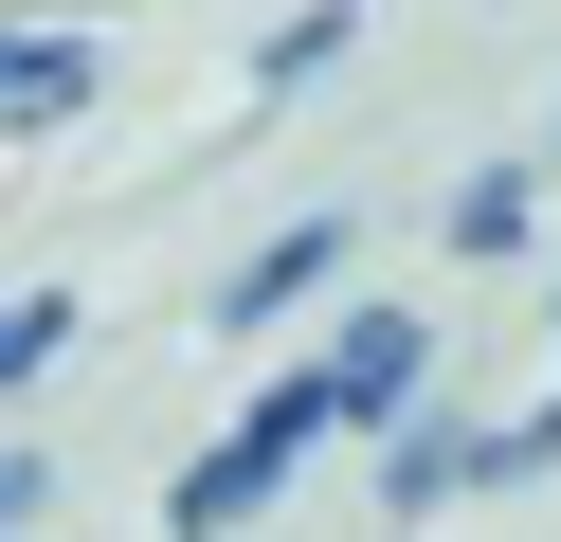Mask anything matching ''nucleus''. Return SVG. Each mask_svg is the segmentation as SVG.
<instances>
[{
	"mask_svg": "<svg viewBox=\"0 0 561 542\" xmlns=\"http://www.w3.org/2000/svg\"><path fill=\"white\" fill-rule=\"evenodd\" d=\"M327 434H344V416H327V361H308V380H272V397H254V416H236V434H218V452H199V470H182V488H163V524H182V542H236V524H254V506H272V488H290V470H308V452H327Z\"/></svg>",
	"mask_w": 561,
	"mask_h": 542,
	"instance_id": "1",
	"label": "nucleus"
},
{
	"mask_svg": "<svg viewBox=\"0 0 561 542\" xmlns=\"http://www.w3.org/2000/svg\"><path fill=\"white\" fill-rule=\"evenodd\" d=\"M55 344H73V289H19V308H0V397L37 380V361H55Z\"/></svg>",
	"mask_w": 561,
	"mask_h": 542,
	"instance_id": "6",
	"label": "nucleus"
},
{
	"mask_svg": "<svg viewBox=\"0 0 561 542\" xmlns=\"http://www.w3.org/2000/svg\"><path fill=\"white\" fill-rule=\"evenodd\" d=\"M525 199H543V163H471L453 181V253H525Z\"/></svg>",
	"mask_w": 561,
	"mask_h": 542,
	"instance_id": "4",
	"label": "nucleus"
},
{
	"mask_svg": "<svg viewBox=\"0 0 561 542\" xmlns=\"http://www.w3.org/2000/svg\"><path fill=\"white\" fill-rule=\"evenodd\" d=\"M0 91H19V108H73L91 91V36H0Z\"/></svg>",
	"mask_w": 561,
	"mask_h": 542,
	"instance_id": "5",
	"label": "nucleus"
},
{
	"mask_svg": "<svg viewBox=\"0 0 561 542\" xmlns=\"http://www.w3.org/2000/svg\"><path fill=\"white\" fill-rule=\"evenodd\" d=\"M543 452H561V397H543L525 434H489V470H543Z\"/></svg>",
	"mask_w": 561,
	"mask_h": 542,
	"instance_id": "8",
	"label": "nucleus"
},
{
	"mask_svg": "<svg viewBox=\"0 0 561 542\" xmlns=\"http://www.w3.org/2000/svg\"><path fill=\"white\" fill-rule=\"evenodd\" d=\"M416 380H435V325H416V308H344V325H327V416L399 434V416H416Z\"/></svg>",
	"mask_w": 561,
	"mask_h": 542,
	"instance_id": "2",
	"label": "nucleus"
},
{
	"mask_svg": "<svg viewBox=\"0 0 561 542\" xmlns=\"http://www.w3.org/2000/svg\"><path fill=\"white\" fill-rule=\"evenodd\" d=\"M344 272V217H290V235H272V253H236V289H218V325H290L308 308V289H327Z\"/></svg>",
	"mask_w": 561,
	"mask_h": 542,
	"instance_id": "3",
	"label": "nucleus"
},
{
	"mask_svg": "<svg viewBox=\"0 0 561 542\" xmlns=\"http://www.w3.org/2000/svg\"><path fill=\"white\" fill-rule=\"evenodd\" d=\"M327 55H344V0H308V19H290V36H272V55H254V72H272V91H308V72H327Z\"/></svg>",
	"mask_w": 561,
	"mask_h": 542,
	"instance_id": "7",
	"label": "nucleus"
}]
</instances>
